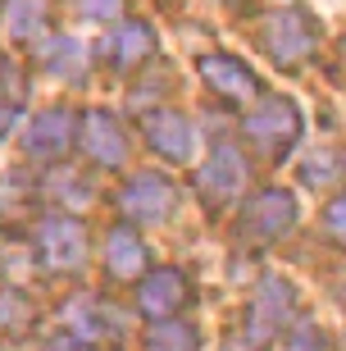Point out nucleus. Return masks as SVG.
I'll use <instances>...</instances> for the list:
<instances>
[{
  "label": "nucleus",
  "mask_w": 346,
  "mask_h": 351,
  "mask_svg": "<svg viewBox=\"0 0 346 351\" xmlns=\"http://www.w3.org/2000/svg\"><path fill=\"white\" fill-rule=\"evenodd\" d=\"M319 37H323V27L306 5H278V10L256 14V46L278 69H301L319 51Z\"/></svg>",
  "instance_id": "f257e3e1"
},
{
  "label": "nucleus",
  "mask_w": 346,
  "mask_h": 351,
  "mask_svg": "<svg viewBox=\"0 0 346 351\" xmlns=\"http://www.w3.org/2000/svg\"><path fill=\"white\" fill-rule=\"evenodd\" d=\"M292 228H296V196L287 187H260L242 206L237 242H246V247H273Z\"/></svg>",
  "instance_id": "f03ea898"
},
{
  "label": "nucleus",
  "mask_w": 346,
  "mask_h": 351,
  "mask_svg": "<svg viewBox=\"0 0 346 351\" xmlns=\"http://www.w3.org/2000/svg\"><path fill=\"white\" fill-rule=\"evenodd\" d=\"M292 319H296V287L273 274V278H264V283L256 287V297H251V306H246L242 342L251 351H264Z\"/></svg>",
  "instance_id": "7ed1b4c3"
},
{
  "label": "nucleus",
  "mask_w": 346,
  "mask_h": 351,
  "mask_svg": "<svg viewBox=\"0 0 346 351\" xmlns=\"http://www.w3.org/2000/svg\"><path fill=\"white\" fill-rule=\"evenodd\" d=\"M301 128H306V123H301V110H296L292 101H264L260 110H251V114L242 119V137L269 160L287 156V151L301 142Z\"/></svg>",
  "instance_id": "20e7f679"
},
{
  "label": "nucleus",
  "mask_w": 346,
  "mask_h": 351,
  "mask_svg": "<svg viewBox=\"0 0 346 351\" xmlns=\"http://www.w3.org/2000/svg\"><path fill=\"white\" fill-rule=\"evenodd\" d=\"M37 256L51 274H77L87 265V223L77 215H51L37 223Z\"/></svg>",
  "instance_id": "39448f33"
},
{
  "label": "nucleus",
  "mask_w": 346,
  "mask_h": 351,
  "mask_svg": "<svg viewBox=\"0 0 346 351\" xmlns=\"http://www.w3.org/2000/svg\"><path fill=\"white\" fill-rule=\"evenodd\" d=\"M141 137H146V146H151L155 156L173 160V165H187V160L196 156V128L192 119L182 114V110H173V105H155V110H146V114L137 119Z\"/></svg>",
  "instance_id": "423d86ee"
},
{
  "label": "nucleus",
  "mask_w": 346,
  "mask_h": 351,
  "mask_svg": "<svg viewBox=\"0 0 346 351\" xmlns=\"http://www.w3.org/2000/svg\"><path fill=\"white\" fill-rule=\"evenodd\" d=\"M246 187V160L232 142H214L210 160L196 173V192L206 201V210H223L228 201H237Z\"/></svg>",
  "instance_id": "0eeeda50"
},
{
  "label": "nucleus",
  "mask_w": 346,
  "mask_h": 351,
  "mask_svg": "<svg viewBox=\"0 0 346 351\" xmlns=\"http://www.w3.org/2000/svg\"><path fill=\"white\" fill-rule=\"evenodd\" d=\"M119 210H123V219L137 223H164L178 210V187L164 173H132L119 187Z\"/></svg>",
  "instance_id": "6e6552de"
},
{
  "label": "nucleus",
  "mask_w": 346,
  "mask_h": 351,
  "mask_svg": "<svg viewBox=\"0 0 346 351\" xmlns=\"http://www.w3.org/2000/svg\"><path fill=\"white\" fill-rule=\"evenodd\" d=\"M187 306H192V283H187L182 269L160 265V269H146L137 278V311L146 319H173Z\"/></svg>",
  "instance_id": "1a4fd4ad"
},
{
  "label": "nucleus",
  "mask_w": 346,
  "mask_h": 351,
  "mask_svg": "<svg viewBox=\"0 0 346 351\" xmlns=\"http://www.w3.org/2000/svg\"><path fill=\"white\" fill-rule=\"evenodd\" d=\"M77 146L96 169H119L128 160V132L110 110H87L77 114Z\"/></svg>",
  "instance_id": "9d476101"
},
{
  "label": "nucleus",
  "mask_w": 346,
  "mask_h": 351,
  "mask_svg": "<svg viewBox=\"0 0 346 351\" xmlns=\"http://www.w3.org/2000/svg\"><path fill=\"white\" fill-rule=\"evenodd\" d=\"M69 146H77V110L51 105V110H41V114L27 123L23 151L32 160H60Z\"/></svg>",
  "instance_id": "9b49d317"
},
{
  "label": "nucleus",
  "mask_w": 346,
  "mask_h": 351,
  "mask_svg": "<svg viewBox=\"0 0 346 351\" xmlns=\"http://www.w3.org/2000/svg\"><path fill=\"white\" fill-rule=\"evenodd\" d=\"M41 210V187L27 169L0 173V233H23Z\"/></svg>",
  "instance_id": "f8f14e48"
},
{
  "label": "nucleus",
  "mask_w": 346,
  "mask_h": 351,
  "mask_svg": "<svg viewBox=\"0 0 346 351\" xmlns=\"http://www.w3.org/2000/svg\"><path fill=\"white\" fill-rule=\"evenodd\" d=\"M201 78H206V87L214 91L219 101H228V105L260 101V78L237 60V55H206V60H201Z\"/></svg>",
  "instance_id": "ddd939ff"
},
{
  "label": "nucleus",
  "mask_w": 346,
  "mask_h": 351,
  "mask_svg": "<svg viewBox=\"0 0 346 351\" xmlns=\"http://www.w3.org/2000/svg\"><path fill=\"white\" fill-rule=\"evenodd\" d=\"M96 55H101L114 73H132V69H141L155 55V32H151V23H141V19L119 23L114 32L96 46Z\"/></svg>",
  "instance_id": "4468645a"
},
{
  "label": "nucleus",
  "mask_w": 346,
  "mask_h": 351,
  "mask_svg": "<svg viewBox=\"0 0 346 351\" xmlns=\"http://www.w3.org/2000/svg\"><path fill=\"white\" fill-rule=\"evenodd\" d=\"M105 269L119 283H137L146 274V242L137 237V228H128V223L110 228V237H105Z\"/></svg>",
  "instance_id": "2eb2a0df"
},
{
  "label": "nucleus",
  "mask_w": 346,
  "mask_h": 351,
  "mask_svg": "<svg viewBox=\"0 0 346 351\" xmlns=\"http://www.w3.org/2000/svg\"><path fill=\"white\" fill-rule=\"evenodd\" d=\"M64 319H69V328H73L82 342H119L123 338V328H119V319L110 315V306H101L96 297H73L64 306Z\"/></svg>",
  "instance_id": "dca6fc26"
},
{
  "label": "nucleus",
  "mask_w": 346,
  "mask_h": 351,
  "mask_svg": "<svg viewBox=\"0 0 346 351\" xmlns=\"http://www.w3.org/2000/svg\"><path fill=\"white\" fill-rule=\"evenodd\" d=\"M55 0H5V37L14 41H41L46 23H51Z\"/></svg>",
  "instance_id": "f3484780"
},
{
  "label": "nucleus",
  "mask_w": 346,
  "mask_h": 351,
  "mask_svg": "<svg viewBox=\"0 0 346 351\" xmlns=\"http://www.w3.org/2000/svg\"><path fill=\"white\" fill-rule=\"evenodd\" d=\"M146 351H201L192 324H178V319H160V324L146 333Z\"/></svg>",
  "instance_id": "a211bd4d"
},
{
  "label": "nucleus",
  "mask_w": 346,
  "mask_h": 351,
  "mask_svg": "<svg viewBox=\"0 0 346 351\" xmlns=\"http://www.w3.org/2000/svg\"><path fill=\"white\" fill-rule=\"evenodd\" d=\"M32 319H37L32 301H27L23 292L5 287V292H0V333H27V328H32Z\"/></svg>",
  "instance_id": "6ab92c4d"
},
{
  "label": "nucleus",
  "mask_w": 346,
  "mask_h": 351,
  "mask_svg": "<svg viewBox=\"0 0 346 351\" xmlns=\"http://www.w3.org/2000/svg\"><path fill=\"white\" fill-rule=\"evenodd\" d=\"M46 69L51 73H60V78H82V51H77V41L73 37H55L51 41V51H46Z\"/></svg>",
  "instance_id": "aec40b11"
},
{
  "label": "nucleus",
  "mask_w": 346,
  "mask_h": 351,
  "mask_svg": "<svg viewBox=\"0 0 346 351\" xmlns=\"http://www.w3.org/2000/svg\"><path fill=\"white\" fill-rule=\"evenodd\" d=\"M287 351H333V347H328V338L314 324H296V328H287Z\"/></svg>",
  "instance_id": "412c9836"
},
{
  "label": "nucleus",
  "mask_w": 346,
  "mask_h": 351,
  "mask_svg": "<svg viewBox=\"0 0 346 351\" xmlns=\"http://www.w3.org/2000/svg\"><path fill=\"white\" fill-rule=\"evenodd\" d=\"M323 228H328V237H333L337 247H346V196L323 206Z\"/></svg>",
  "instance_id": "4be33fe9"
},
{
  "label": "nucleus",
  "mask_w": 346,
  "mask_h": 351,
  "mask_svg": "<svg viewBox=\"0 0 346 351\" xmlns=\"http://www.w3.org/2000/svg\"><path fill=\"white\" fill-rule=\"evenodd\" d=\"M73 10L82 14V19H96V23H101V19H114V14L123 10V0H73Z\"/></svg>",
  "instance_id": "5701e85b"
},
{
  "label": "nucleus",
  "mask_w": 346,
  "mask_h": 351,
  "mask_svg": "<svg viewBox=\"0 0 346 351\" xmlns=\"http://www.w3.org/2000/svg\"><path fill=\"white\" fill-rule=\"evenodd\" d=\"M18 105H23V87L0 91V137L14 128V119H18Z\"/></svg>",
  "instance_id": "b1692460"
},
{
  "label": "nucleus",
  "mask_w": 346,
  "mask_h": 351,
  "mask_svg": "<svg viewBox=\"0 0 346 351\" xmlns=\"http://www.w3.org/2000/svg\"><path fill=\"white\" fill-rule=\"evenodd\" d=\"M41 351H96L91 342H82L77 333H55V338L41 342Z\"/></svg>",
  "instance_id": "393cba45"
},
{
  "label": "nucleus",
  "mask_w": 346,
  "mask_h": 351,
  "mask_svg": "<svg viewBox=\"0 0 346 351\" xmlns=\"http://www.w3.org/2000/svg\"><path fill=\"white\" fill-rule=\"evenodd\" d=\"M342 64H346V41H342Z\"/></svg>",
  "instance_id": "a878e982"
}]
</instances>
